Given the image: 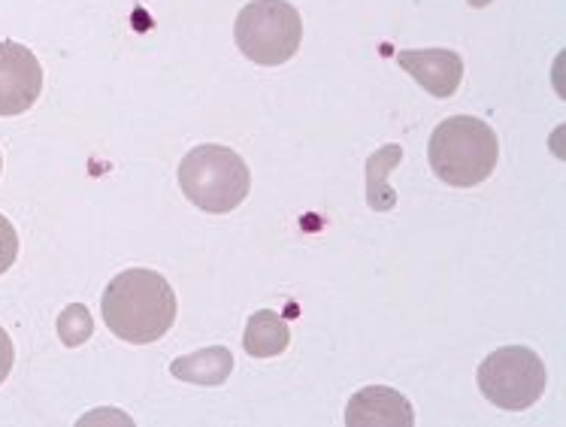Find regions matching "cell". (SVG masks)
Segmentation results:
<instances>
[{"label":"cell","mask_w":566,"mask_h":427,"mask_svg":"<svg viewBox=\"0 0 566 427\" xmlns=\"http://www.w3.org/2000/svg\"><path fill=\"white\" fill-rule=\"evenodd\" d=\"M104 322L122 343L146 346L158 343L176 322V291L170 282L146 270H122L104 291Z\"/></svg>","instance_id":"6da1fadb"},{"label":"cell","mask_w":566,"mask_h":427,"mask_svg":"<svg viewBox=\"0 0 566 427\" xmlns=\"http://www.w3.org/2000/svg\"><path fill=\"white\" fill-rule=\"evenodd\" d=\"M500 143L494 127L475 116H451L430 134L428 162L433 174L454 188H473L494 174Z\"/></svg>","instance_id":"7a4b0ae2"},{"label":"cell","mask_w":566,"mask_h":427,"mask_svg":"<svg viewBox=\"0 0 566 427\" xmlns=\"http://www.w3.org/2000/svg\"><path fill=\"white\" fill-rule=\"evenodd\" d=\"M179 185L182 195L203 212H233L243 204L252 188L249 164L228 146L203 143L179 164Z\"/></svg>","instance_id":"3957f363"},{"label":"cell","mask_w":566,"mask_h":427,"mask_svg":"<svg viewBox=\"0 0 566 427\" xmlns=\"http://www.w3.org/2000/svg\"><path fill=\"white\" fill-rule=\"evenodd\" d=\"M233 40L249 61L279 67L294 59L301 49V12L289 0H252L237 15Z\"/></svg>","instance_id":"277c9868"},{"label":"cell","mask_w":566,"mask_h":427,"mask_svg":"<svg viewBox=\"0 0 566 427\" xmlns=\"http://www.w3.org/2000/svg\"><path fill=\"white\" fill-rule=\"evenodd\" d=\"M479 392L506 413L531 409L545 392V364L527 346H503L479 367Z\"/></svg>","instance_id":"5b68a950"},{"label":"cell","mask_w":566,"mask_h":427,"mask_svg":"<svg viewBox=\"0 0 566 427\" xmlns=\"http://www.w3.org/2000/svg\"><path fill=\"white\" fill-rule=\"evenodd\" d=\"M43 92V67L28 46L0 43V116H22Z\"/></svg>","instance_id":"8992f818"},{"label":"cell","mask_w":566,"mask_h":427,"mask_svg":"<svg viewBox=\"0 0 566 427\" xmlns=\"http://www.w3.org/2000/svg\"><path fill=\"white\" fill-rule=\"evenodd\" d=\"M397 64L433 97H451L461 88L463 61L451 49H403Z\"/></svg>","instance_id":"52a82bcc"},{"label":"cell","mask_w":566,"mask_h":427,"mask_svg":"<svg viewBox=\"0 0 566 427\" xmlns=\"http://www.w3.org/2000/svg\"><path fill=\"white\" fill-rule=\"evenodd\" d=\"M348 427H412L416 409L403 394L388 385H367L360 388L346 406Z\"/></svg>","instance_id":"ba28073f"},{"label":"cell","mask_w":566,"mask_h":427,"mask_svg":"<svg viewBox=\"0 0 566 427\" xmlns=\"http://www.w3.org/2000/svg\"><path fill=\"white\" fill-rule=\"evenodd\" d=\"M170 373L176 379L191 382V385H221L233 373V355L231 348L209 346L191 355H182L170 364Z\"/></svg>","instance_id":"9c48e42d"},{"label":"cell","mask_w":566,"mask_h":427,"mask_svg":"<svg viewBox=\"0 0 566 427\" xmlns=\"http://www.w3.org/2000/svg\"><path fill=\"white\" fill-rule=\"evenodd\" d=\"M243 346L252 358H276L291 346L289 322L273 310H258L245 324Z\"/></svg>","instance_id":"30bf717a"},{"label":"cell","mask_w":566,"mask_h":427,"mask_svg":"<svg viewBox=\"0 0 566 427\" xmlns=\"http://www.w3.org/2000/svg\"><path fill=\"white\" fill-rule=\"evenodd\" d=\"M403 162V146H381L376 155L367 158L364 164V179H367V204L376 212H388V209L397 207V195H394V188L388 185V176L397 164Z\"/></svg>","instance_id":"8fae6325"},{"label":"cell","mask_w":566,"mask_h":427,"mask_svg":"<svg viewBox=\"0 0 566 427\" xmlns=\"http://www.w3.org/2000/svg\"><path fill=\"white\" fill-rule=\"evenodd\" d=\"M94 334V319L85 303H70L59 315V336L67 348H76L82 343H88V336Z\"/></svg>","instance_id":"7c38bea8"},{"label":"cell","mask_w":566,"mask_h":427,"mask_svg":"<svg viewBox=\"0 0 566 427\" xmlns=\"http://www.w3.org/2000/svg\"><path fill=\"white\" fill-rule=\"evenodd\" d=\"M15 258H19V233L7 216H0V277L15 264Z\"/></svg>","instance_id":"4fadbf2b"},{"label":"cell","mask_w":566,"mask_h":427,"mask_svg":"<svg viewBox=\"0 0 566 427\" xmlns=\"http://www.w3.org/2000/svg\"><path fill=\"white\" fill-rule=\"evenodd\" d=\"M12 361H15V348H12L10 334L0 327V385H3V382H7V376H10Z\"/></svg>","instance_id":"5bb4252c"},{"label":"cell","mask_w":566,"mask_h":427,"mask_svg":"<svg viewBox=\"0 0 566 427\" xmlns=\"http://www.w3.org/2000/svg\"><path fill=\"white\" fill-rule=\"evenodd\" d=\"M470 3H473V7H479V10H482V7H488L491 0H470Z\"/></svg>","instance_id":"9a60e30c"},{"label":"cell","mask_w":566,"mask_h":427,"mask_svg":"<svg viewBox=\"0 0 566 427\" xmlns=\"http://www.w3.org/2000/svg\"><path fill=\"white\" fill-rule=\"evenodd\" d=\"M0 170H3V158H0Z\"/></svg>","instance_id":"2e32d148"}]
</instances>
